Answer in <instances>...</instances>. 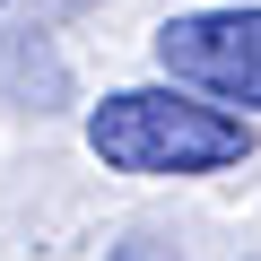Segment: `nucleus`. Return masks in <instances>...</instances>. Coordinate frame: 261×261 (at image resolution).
<instances>
[{
    "instance_id": "1",
    "label": "nucleus",
    "mask_w": 261,
    "mask_h": 261,
    "mask_svg": "<svg viewBox=\"0 0 261 261\" xmlns=\"http://www.w3.org/2000/svg\"><path fill=\"white\" fill-rule=\"evenodd\" d=\"M87 148L105 174L192 183V174H226L252 157V122L174 87V79H148V87H105L87 105Z\"/></svg>"
},
{
    "instance_id": "2",
    "label": "nucleus",
    "mask_w": 261,
    "mask_h": 261,
    "mask_svg": "<svg viewBox=\"0 0 261 261\" xmlns=\"http://www.w3.org/2000/svg\"><path fill=\"white\" fill-rule=\"evenodd\" d=\"M148 61L226 113H261V9H183L148 35Z\"/></svg>"
},
{
    "instance_id": "3",
    "label": "nucleus",
    "mask_w": 261,
    "mask_h": 261,
    "mask_svg": "<svg viewBox=\"0 0 261 261\" xmlns=\"http://www.w3.org/2000/svg\"><path fill=\"white\" fill-rule=\"evenodd\" d=\"M0 9H9V0H0Z\"/></svg>"
}]
</instances>
